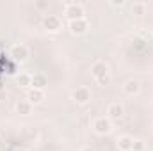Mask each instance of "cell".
<instances>
[{
	"instance_id": "cell-1",
	"label": "cell",
	"mask_w": 153,
	"mask_h": 151,
	"mask_svg": "<svg viewBox=\"0 0 153 151\" xmlns=\"http://www.w3.org/2000/svg\"><path fill=\"white\" fill-rule=\"evenodd\" d=\"M64 16H66L70 21H73V20H82V18H84V7H82L80 4H76V2H68V4L64 5Z\"/></svg>"
},
{
	"instance_id": "cell-2",
	"label": "cell",
	"mask_w": 153,
	"mask_h": 151,
	"mask_svg": "<svg viewBox=\"0 0 153 151\" xmlns=\"http://www.w3.org/2000/svg\"><path fill=\"white\" fill-rule=\"evenodd\" d=\"M43 27H45L48 32H57V30H61L62 21H61V18H59L57 14H46L45 20H43Z\"/></svg>"
},
{
	"instance_id": "cell-3",
	"label": "cell",
	"mask_w": 153,
	"mask_h": 151,
	"mask_svg": "<svg viewBox=\"0 0 153 151\" xmlns=\"http://www.w3.org/2000/svg\"><path fill=\"white\" fill-rule=\"evenodd\" d=\"M11 57L14 59V62H25L29 59V48L25 44L18 43L11 48Z\"/></svg>"
},
{
	"instance_id": "cell-4",
	"label": "cell",
	"mask_w": 153,
	"mask_h": 151,
	"mask_svg": "<svg viewBox=\"0 0 153 151\" xmlns=\"http://www.w3.org/2000/svg\"><path fill=\"white\" fill-rule=\"evenodd\" d=\"M93 128H94V132L98 135H105V133H109L112 130V121L109 117H98V119H94Z\"/></svg>"
},
{
	"instance_id": "cell-5",
	"label": "cell",
	"mask_w": 153,
	"mask_h": 151,
	"mask_svg": "<svg viewBox=\"0 0 153 151\" xmlns=\"http://www.w3.org/2000/svg\"><path fill=\"white\" fill-rule=\"evenodd\" d=\"M71 100L73 101H76L78 105H85L89 100H91V91L87 89V87H76L75 91L71 93Z\"/></svg>"
},
{
	"instance_id": "cell-6",
	"label": "cell",
	"mask_w": 153,
	"mask_h": 151,
	"mask_svg": "<svg viewBox=\"0 0 153 151\" xmlns=\"http://www.w3.org/2000/svg\"><path fill=\"white\" fill-rule=\"evenodd\" d=\"M68 27H70V32H71V34L80 36V34H85V32H87L89 23H87L85 18H82V20H73V21H70Z\"/></svg>"
},
{
	"instance_id": "cell-7",
	"label": "cell",
	"mask_w": 153,
	"mask_h": 151,
	"mask_svg": "<svg viewBox=\"0 0 153 151\" xmlns=\"http://www.w3.org/2000/svg\"><path fill=\"white\" fill-rule=\"evenodd\" d=\"M91 75L94 76V80L100 78V76H103V75H109V66H107L103 61H96V62L91 66Z\"/></svg>"
},
{
	"instance_id": "cell-8",
	"label": "cell",
	"mask_w": 153,
	"mask_h": 151,
	"mask_svg": "<svg viewBox=\"0 0 153 151\" xmlns=\"http://www.w3.org/2000/svg\"><path fill=\"white\" fill-rule=\"evenodd\" d=\"M125 115V107L121 103H111L107 107V117L109 119H121Z\"/></svg>"
},
{
	"instance_id": "cell-9",
	"label": "cell",
	"mask_w": 153,
	"mask_h": 151,
	"mask_svg": "<svg viewBox=\"0 0 153 151\" xmlns=\"http://www.w3.org/2000/svg\"><path fill=\"white\" fill-rule=\"evenodd\" d=\"M27 100L32 103V105H38L41 103L43 100H45V91H41V89H29V93H27Z\"/></svg>"
},
{
	"instance_id": "cell-10",
	"label": "cell",
	"mask_w": 153,
	"mask_h": 151,
	"mask_svg": "<svg viewBox=\"0 0 153 151\" xmlns=\"http://www.w3.org/2000/svg\"><path fill=\"white\" fill-rule=\"evenodd\" d=\"M46 84H48V80H46V76L43 75V73H36L30 78V87L32 89H41L43 91L46 87Z\"/></svg>"
},
{
	"instance_id": "cell-11",
	"label": "cell",
	"mask_w": 153,
	"mask_h": 151,
	"mask_svg": "<svg viewBox=\"0 0 153 151\" xmlns=\"http://www.w3.org/2000/svg\"><path fill=\"white\" fill-rule=\"evenodd\" d=\"M139 89H141V85H139L137 80H126L125 85H123V91H125V94H128V96H135V94L139 93Z\"/></svg>"
},
{
	"instance_id": "cell-12",
	"label": "cell",
	"mask_w": 153,
	"mask_h": 151,
	"mask_svg": "<svg viewBox=\"0 0 153 151\" xmlns=\"http://www.w3.org/2000/svg\"><path fill=\"white\" fill-rule=\"evenodd\" d=\"M132 144H134V137L130 135H121L117 139V148L121 151H132Z\"/></svg>"
},
{
	"instance_id": "cell-13",
	"label": "cell",
	"mask_w": 153,
	"mask_h": 151,
	"mask_svg": "<svg viewBox=\"0 0 153 151\" xmlns=\"http://www.w3.org/2000/svg\"><path fill=\"white\" fill-rule=\"evenodd\" d=\"M30 110H32V103L29 100H20L16 103V112L20 114V115H29Z\"/></svg>"
},
{
	"instance_id": "cell-14",
	"label": "cell",
	"mask_w": 153,
	"mask_h": 151,
	"mask_svg": "<svg viewBox=\"0 0 153 151\" xmlns=\"http://www.w3.org/2000/svg\"><path fill=\"white\" fill-rule=\"evenodd\" d=\"M30 78H32V75H29V73H20L16 76V84L20 87H29L30 85Z\"/></svg>"
},
{
	"instance_id": "cell-15",
	"label": "cell",
	"mask_w": 153,
	"mask_h": 151,
	"mask_svg": "<svg viewBox=\"0 0 153 151\" xmlns=\"http://www.w3.org/2000/svg\"><path fill=\"white\" fill-rule=\"evenodd\" d=\"M146 11V4L144 2H134L132 4V13L134 14H144Z\"/></svg>"
},
{
	"instance_id": "cell-16",
	"label": "cell",
	"mask_w": 153,
	"mask_h": 151,
	"mask_svg": "<svg viewBox=\"0 0 153 151\" xmlns=\"http://www.w3.org/2000/svg\"><path fill=\"white\" fill-rule=\"evenodd\" d=\"M111 82H112L111 75H103V76H100V78H96V84H98V85H102V87L111 85Z\"/></svg>"
},
{
	"instance_id": "cell-17",
	"label": "cell",
	"mask_w": 153,
	"mask_h": 151,
	"mask_svg": "<svg viewBox=\"0 0 153 151\" xmlns=\"http://www.w3.org/2000/svg\"><path fill=\"white\" fill-rule=\"evenodd\" d=\"M132 151H146V142L144 141H134Z\"/></svg>"
},
{
	"instance_id": "cell-18",
	"label": "cell",
	"mask_w": 153,
	"mask_h": 151,
	"mask_svg": "<svg viewBox=\"0 0 153 151\" xmlns=\"http://www.w3.org/2000/svg\"><path fill=\"white\" fill-rule=\"evenodd\" d=\"M48 5H50V4H48V0H38V2H36V7H38L39 11L48 9Z\"/></svg>"
},
{
	"instance_id": "cell-19",
	"label": "cell",
	"mask_w": 153,
	"mask_h": 151,
	"mask_svg": "<svg viewBox=\"0 0 153 151\" xmlns=\"http://www.w3.org/2000/svg\"><path fill=\"white\" fill-rule=\"evenodd\" d=\"M109 4H111L112 7H123V5H125L126 2H125V0H111Z\"/></svg>"
},
{
	"instance_id": "cell-20",
	"label": "cell",
	"mask_w": 153,
	"mask_h": 151,
	"mask_svg": "<svg viewBox=\"0 0 153 151\" xmlns=\"http://www.w3.org/2000/svg\"><path fill=\"white\" fill-rule=\"evenodd\" d=\"M80 151H96V150H94V148H91V146H84Z\"/></svg>"
},
{
	"instance_id": "cell-21",
	"label": "cell",
	"mask_w": 153,
	"mask_h": 151,
	"mask_svg": "<svg viewBox=\"0 0 153 151\" xmlns=\"http://www.w3.org/2000/svg\"><path fill=\"white\" fill-rule=\"evenodd\" d=\"M14 151H27V150H23V148H16Z\"/></svg>"
},
{
	"instance_id": "cell-22",
	"label": "cell",
	"mask_w": 153,
	"mask_h": 151,
	"mask_svg": "<svg viewBox=\"0 0 153 151\" xmlns=\"http://www.w3.org/2000/svg\"><path fill=\"white\" fill-rule=\"evenodd\" d=\"M0 98H4V93H0Z\"/></svg>"
}]
</instances>
